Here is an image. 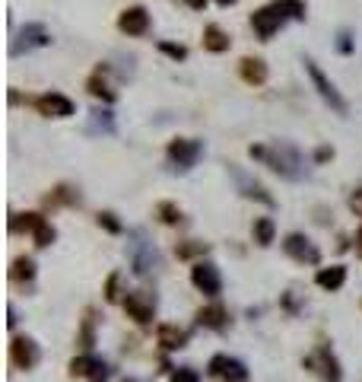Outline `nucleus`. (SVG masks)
<instances>
[{"label":"nucleus","instance_id":"obj_1","mask_svg":"<svg viewBox=\"0 0 362 382\" xmlns=\"http://www.w3.org/2000/svg\"><path fill=\"white\" fill-rule=\"evenodd\" d=\"M248 156L264 163L267 169H274L277 175H283V179H289V182L305 179V160H302V153L295 150L293 144H283V140H277V144H270V146L254 144V146H248Z\"/></svg>","mask_w":362,"mask_h":382},{"label":"nucleus","instance_id":"obj_2","mask_svg":"<svg viewBox=\"0 0 362 382\" xmlns=\"http://www.w3.org/2000/svg\"><path fill=\"white\" fill-rule=\"evenodd\" d=\"M305 74H308V80H312L314 93L321 96V102L328 105L330 111H337L340 118H347V115H349V105H347V99L340 96V90H337V86H334V80H330V76L324 74V70L312 61V57H305Z\"/></svg>","mask_w":362,"mask_h":382},{"label":"nucleus","instance_id":"obj_3","mask_svg":"<svg viewBox=\"0 0 362 382\" xmlns=\"http://www.w3.org/2000/svg\"><path fill=\"white\" fill-rule=\"evenodd\" d=\"M302 367H305L308 373L314 376V379H321V382H343V367H340L337 354L328 348V344L314 348L312 354L302 360Z\"/></svg>","mask_w":362,"mask_h":382},{"label":"nucleus","instance_id":"obj_4","mask_svg":"<svg viewBox=\"0 0 362 382\" xmlns=\"http://www.w3.org/2000/svg\"><path fill=\"white\" fill-rule=\"evenodd\" d=\"M121 306H124V313H127V319H134L140 328L153 325V319H156V293H150V290H130L121 299Z\"/></svg>","mask_w":362,"mask_h":382},{"label":"nucleus","instance_id":"obj_5","mask_svg":"<svg viewBox=\"0 0 362 382\" xmlns=\"http://www.w3.org/2000/svg\"><path fill=\"white\" fill-rule=\"evenodd\" d=\"M165 156H169V163L175 169L188 172V169H194L197 160L204 156V144L194 140V137H175V140H169V146H165Z\"/></svg>","mask_w":362,"mask_h":382},{"label":"nucleus","instance_id":"obj_6","mask_svg":"<svg viewBox=\"0 0 362 382\" xmlns=\"http://www.w3.org/2000/svg\"><path fill=\"white\" fill-rule=\"evenodd\" d=\"M51 45V32H48V26L45 22H26V26L16 32V39H13V45H10V55L13 57H20L22 51H35V48H48Z\"/></svg>","mask_w":362,"mask_h":382},{"label":"nucleus","instance_id":"obj_7","mask_svg":"<svg viewBox=\"0 0 362 382\" xmlns=\"http://www.w3.org/2000/svg\"><path fill=\"white\" fill-rule=\"evenodd\" d=\"M10 363L16 369H35L41 363V348L32 334H13L10 338Z\"/></svg>","mask_w":362,"mask_h":382},{"label":"nucleus","instance_id":"obj_8","mask_svg":"<svg viewBox=\"0 0 362 382\" xmlns=\"http://www.w3.org/2000/svg\"><path fill=\"white\" fill-rule=\"evenodd\" d=\"M29 105L39 111L41 118H70V115H76L74 99H67L64 93H45V96H32V99H29Z\"/></svg>","mask_w":362,"mask_h":382},{"label":"nucleus","instance_id":"obj_9","mask_svg":"<svg viewBox=\"0 0 362 382\" xmlns=\"http://www.w3.org/2000/svg\"><path fill=\"white\" fill-rule=\"evenodd\" d=\"M207 373L213 379H225V382H248L251 373L248 367L239 360V357H229V354H213L210 363H207Z\"/></svg>","mask_w":362,"mask_h":382},{"label":"nucleus","instance_id":"obj_10","mask_svg":"<svg viewBox=\"0 0 362 382\" xmlns=\"http://www.w3.org/2000/svg\"><path fill=\"white\" fill-rule=\"evenodd\" d=\"M191 284L197 287L204 296H210V299H216L219 293H223V274H219V268L213 261H194L191 264Z\"/></svg>","mask_w":362,"mask_h":382},{"label":"nucleus","instance_id":"obj_11","mask_svg":"<svg viewBox=\"0 0 362 382\" xmlns=\"http://www.w3.org/2000/svg\"><path fill=\"white\" fill-rule=\"evenodd\" d=\"M283 26H286V16H283L274 4H267V7H260V10H254L251 13V29H254V35H258L260 42H270Z\"/></svg>","mask_w":362,"mask_h":382},{"label":"nucleus","instance_id":"obj_12","mask_svg":"<svg viewBox=\"0 0 362 382\" xmlns=\"http://www.w3.org/2000/svg\"><path fill=\"white\" fill-rule=\"evenodd\" d=\"M283 252L299 264H321V249H318L305 233H289V236L283 239Z\"/></svg>","mask_w":362,"mask_h":382},{"label":"nucleus","instance_id":"obj_13","mask_svg":"<svg viewBox=\"0 0 362 382\" xmlns=\"http://www.w3.org/2000/svg\"><path fill=\"white\" fill-rule=\"evenodd\" d=\"M118 29L130 39H140V35L150 32V10L144 4H134V7H124L118 13Z\"/></svg>","mask_w":362,"mask_h":382},{"label":"nucleus","instance_id":"obj_14","mask_svg":"<svg viewBox=\"0 0 362 382\" xmlns=\"http://www.w3.org/2000/svg\"><path fill=\"white\" fill-rule=\"evenodd\" d=\"M194 319H197V325L207 328V332H225V328H229V309H225L219 299H213V303L200 306L197 313H194Z\"/></svg>","mask_w":362,"mask_h":382},{"label":"nucleus","instance_id":"obj_15","mask_svg":"<svg viewBox=\"0 0 362 382\" xmlns=\"http://www.w3.org/2000/svg\"><path fill=\"white\" fill-rule=\"evenodd\" d=\"M232 179H235V185H239V191H242V198H248V201H258V204H264V207H274V195L267 191L264 185H260L258 179H251V175H245L242 169H232Z\"/></svg>","mask_w":362,"mask_h":382},{"label":"nucleus","instance_id":"obj_16","mask_svg":"<svg viewBox=\"0 0 362 382\" xmlns=\"http://www.w3.org/2000/svg\"><path fill=\"white\" fill-rule=\"evenodd\" d=\"M86 93H89L92 99H99V102H105V105H111V102L118 99V93L111 90V83H109V67H105V64H99V67L89 74Z\"/></svg>","mask_w":362,"mask_h":382},{"label":"nucleus","instance_id":"obj_17","mask_svg":"<svg viewBox=\"0 0 362 382\" xmlns=\"http://www.w3.org/2000/svg\"><path fill=\"white\" fill-rule=\"evenodd\" d=\"M239 74H242V80H245L248 86H264L267 76H270V67H267L264 57L245 55V57L239 61Z\"/></svg>","mask_w":362,"mask_h":382},{"label":"nucleus","instance_id":"obj_18","mask_svg":"<svg viewBox=\"0 0 362 382\" xmlns=\"http://www.w3.org/2000/svg\"><path fill=\"white\" fill-rule=\"evenodd\" d=\"M153 264H156V252H153L150 245H146V239L137 233V243H130V268H134L137 278H146Z\"/></svg>","mask_w":362,"mask_h":382},{"label":"nucleus","instance_id":"obj_19","mask_svg":"<svg viewBox=\"0 0 362 382\" xmlns=\"http://www.w3.org/2000/svg\"><path fill=\"white\" fill-rule=\"evenodd\" d=\"M156 344H159V350H165V354H175V350H181L188 344V332L165 322V325L156 328Z\"/></svg>","mask_w":362,"mask_h":382},{"label":"nucleus","instance_id":"obj_20","mask_svg":"<svg viewBox=\"0 0 362 382\" xmlns=\"http://www.w3.org/2000/svg\"><path fill=\"white\" fill-rule=\"evenodd\" d=\"M76 204H80V191H76L74 185H67V182H64V185H55L51 188V195H45L41 198V207H76Z\"/></svg>","mask_w":362,"mask_h":382},{"label":"nucleus","instance_id":"obj_21","mask_svg":"<svg viewBox=\"0 0 362 382\" xmlns=\"http://www.w3.org/2000/svg\"><path fill=\"white\" fill-rule=\"evenodd\" d=\"M200 42H204V51H210V55H223V51L232 48V39H229V32H225L223 26H216V22L204 29V39H200Z\"/></svg>","mask_w":362,"mask_h":382},{"label":"nucleus","instance_id":"obj_22","mask_svg":"<svg viewBox=\"0 0 362 382\" xmlns=\"http://www.w3.org/2000/svg\"><path fill=\"white\" fill-rule=\"evenodd\" d=\"M76 348H80V354H89V350L96 348V309L83 313L80 332H76Z\"/></svg>","mask_w":362,"mask_h":382},{"label":"nucleus","instance_id":"obj_23","mask_svg":"<svg viewBox=\"0 0 362 382\" xmlns=\"http://www.w3.org/2000/svg\"><path fill=\"white\" fill-rule=\"evenodd\" d=\"M314 284L321 287V290H328V293L340 290V287L347 284V268H343V264H330V268H318V274H314Z\"/></svg>","mask_w":362,"mask_h":382},{"label":"nucleus","instance_id":"obj_24","mask_svg":"<svg viewBox=\"0 0 362 382\" xmlns=\"http://www.w3.org/2000/svg\"><path fill=\"white\" fill-rule=\"evenodd\" d=\"M35 274H39V268H35L32 255H20L10 264V280H13V284H32Z\"/></svg>","mask_w":362,"mask_h":382},{"label":"nucleus","instance_id":"obj_25","mask_svg":"<svg viewBox=\"0 0 362 382\" xmlns=\"http://www.w3.org/2000/svg\"><path fill=\"white\" fill-rule=\"evenodd\" d=\"M251 236H254V243H258L260 249H270V245L277 243V223L270 220V217H258L254 226H251Z\"/></svg>","mask_w":362,"mask_h":382},{"label":"nucleus","instance_id":"obj_26","mask_svg":"<svg viewBox=\"0 0 362 382\" xmlns=\"http://www.w3.org/2000/svg\"><path fill=\"white\" fill-rule=\"evenodd\" d=\"M41 223H45V217L35 214V210L32 214H10V233H13V236H20V233H29V236H32Z\"/></svg>","mask_w":362,"mask_h":382},{"label":"nucleus","instance_id":"obj_27","mask_svg":"<svg viewBox=\"0 0 362 382\" xmlns=\"http://www.w3.org/2000/svg\"><path fill=\"white\" fill-rule=\"evenodd\" d=\"M207 252H210V245L200 243V239H185V243L175 245V255L181 258V261H200Z\"/></svg>","mask_w":362,"mask_h":382},{"label":"nucleus","instance_id":"obj_28","mask_svg":"<svg viewBox=\"0 0 362 382\" xmlns=\"http://www.w3.org/2000/svg\"><path fill=\"white\" fill-rule=\"evenodd\" d=\"M153 214H156V220L162 223V226H178V223H185V214H181V207H178L175 201H159Z\"/></svg>","mask_w":362,"mask_h":382},{"label":"nucleus","instance_id":"obj_29","mask_svg":"<svg viewBox=\"0 0 362 382\" xmlns=\"http://www.w3.org/2000/svg\"><path fill=\"white\" fill-rule=\"evenodd\" d=\"M274 7L280 10L283 16H286V20H295V22H302L305 20V0H274Z\"/></svg>","mask_w":362,"mask_h":382},{"label":"nucleus","instance_id":"obj_30","mask_svg":"<svg viewBox=\"0 0 362 382\" xmlns=\"http://www.w3.org/2000/svg\"><path fill=\"white\" fill-rule=\"evenodd\" d=\"M89 131H105V134H115V118H111L109 109H96L89 115Z\"/></svg>","mask_w":362,"mask_h":382},{"label":"nucleus","instance_id":"obj_31","mask_svg":"<svg viewBox=\"0 0 362 382\" xmlns=\"http://www.w3.org/2000/svg\"><path fill=\"white\" fill-rule=\"evenodd\" d=\"M102 296L105 303H121V271H111L109 278H105V287H102Z\"/></svg>","mask_w":362,"mask_h":382},{"label":"nucleus","instance_id":"obj_32","mask_svg":"<svg viewBox=\"0 0 362 382\" xmlns=\"http://www.w3.org/2000/svg\"><path fill=\"white\" fill-rule=\"evenodd\" d=\"M55 239H57V229L51 226L48 220H45V223H41V226L32 233V243H35V249H48V245L55 243Z\"/></svg>","mask_w":362,"mask_h":382},{"label":"nucleus","instance_id":"obj_33","mask_svg":"<svg viewBox=\"0 0 362 382\" xmlns=\"http://www.w3.org/2000/svg\"><path fill=\"white\" fill-rule=\"evenodd\" d=\"M92 360H96V357H89V354L74 357V360H70V379H86L89 369H92Z\"/></svg>","mask_w":362,"mask_h":382},{"label":"nucleus","instance_id":"obj_34","mask_svg":"<svg viewBox=\"0 0 362 382\" xmlns=\"http://www.w3.org/2000/svg\"><path fill=\"white\" fill-rule=\"evenodd\" d=\"M96 223L105 229V233H111V236H118V233H124V223L118 220L115 210H102V214L96 217Z\"/></svg>","mask_w":362,"mask_h":382},{"label":"nucleus","instance_id":"obj_35","mask_svg":"<svg viewBox=\"0 0 362 382\" xmlns=\"http://www.w3.org/2000/svg\"><path fill=\"white\" fill-rule=\"evenodd\" d=\"M159 51H162L165 57H172V61H188V48L185 45H175V42H159Z\"/></svg>","mask_w":362,"mask_h":382},{"label":"nucleus","instance_id":"obj_36","mask_svg":"<svg viewBox=\"0 0 362 382\" xmlns=\"http://www.w3.org/2000/svg\"><path fill=\"white\" fill-rule=\"evenodd\" d=\"M169 382H200V373L194 367H175L169 373Z\"/></svg>","mask_w":362,"mask_h":382},{"label":"nucleus","instance_id":"obj_37","mask_svg":"<svg viewBox=\"0 0 362 382\" xmlns=\"http://www.w3.org/2000/svg\"><path fill=\"white\" fill-rule=\"evenodd\" d=\"M334 156H337V150H334V146H330V144H321V146H318V150L312 153V163H314V166H324V163H330V160H334Z\"/></svg>","mask_w":362,"mask_h":382},{"label":"nucleus","instance_id":"obj_38","mask_svg":"<svg viewBox=\"0 0 362 382\" xmlns=\"http://www.w3.org/2000/svg\"><path fill=\"white\" fill-rule=\"evenodd\" d=\"M86 379L89 382H105V379H109V363H105V360H92V369H89Z\"/></svg>","mask_w":362,"mask_h":382},{"label":"nucleus","instance_id":"obj_39","mask_svg":"<svg viewBox=\"0 0 362 382\" xmlns=\"http://www.w3.org/2000/svg\"><path fill=\"white\" fill-rule=\"evenodd\" d=\"M337 51H340V55H349V51H353V35H349V29H343V32L337 35Z\"/></svg>","mask_w":362,"mask_h":382},{"label":"nucleus","instance_id":"obj_40","mask_svg":"<svg viewBox=\"0 0 362 382\" xmlns=\"http://www.w3.org/2000/svg\"><path fill=\"white\" fill-rule=\"evenodd\" d=\"M349 210H353V214L362 220V188H356L353 195H349Z\"/></svg>","mask_w":362,"mask_h":382},{"label":"nucleus","instance_id":"obj_41","mask_svg":"<svg viewBox=\"0 0 362 382\" xmlns=\"http://www.w3.org/2000/svg\"><path fill=\"white\" fill-rule=\"evenodd\" d=\"M16 322H20V319H16V309L10 306V309H7V328H16Z\"/></svg>","mask_w":362,"mask_h":382},{"label":"nucleus","instance_id":"obj_42","mask_svg":"<svg viewBox=\"0 0 362 382\" xmlns=\"http://www.w3.org/2000/svg\"><path fill=\"white\" fill-rule=\"evenodd\" d=\"M185 4H188V7H191V10H204L207 4H210V0H185Z\"/></svg>","mask_w":362,"mask_h":382},{"label":"nucleus","instance_id":"obj_43","mask_svg":"<svg viewBox=\"0 0 362 382\" xmlns=\"http://www.w3.org/2000/svg\"><path fill=\"white\" fill-rule=\"evenodd\" d=\"M356 255H362V229L356 233Z\"/></svg>","mask_w":362,"mask_h":382},{"label":"nucleus","instance_id":"obj_44","mask_svg":"<svg viewBox=\"0 0 362 382\" xmlns=\"http://www.w3.org/2000/svg\"><path fill=\"white\" fill-rule=\"evenodd\" d=\"M219 7H235V4H239V0H216Z\"/></svg>","mask_w":362,"mask_h":382},{"label":"nucleus","instance_id":"obj_45","mask_svg":"<svg viewBox=\"0 0 362 382\" xmlns=\"http://www.w3.org/2000/svg\"><path fill=\"white\" fill-rule=\"evenodd\" d=\"M124 382H134V379H124Z\"/></svg>","mask_w":362,"mask_h":382}]
</instances>
